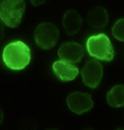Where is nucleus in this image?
I'll use <instances>...</instances> for the list:
<instances>
[{"label":"nucleus","instance_id":"11","mask_svg":"<svg viewBox=\"0 0 124 130\" xmlns=\"http://www.w3.org/2000/svg\"><path fill=\"white\" fill-rule=\"evenodd\" d=\"M106 101L108 105L113 108L124 106V85L114 86L106 94Z\"/></svg>","mask_w":124,"mask_h":130},{"label":"nucleus","instance_id":"13","mask_svg":"<svg viewBox=\"0 0 124 130\" xmlns=\"http://www.w3.org/2000/svg\"><path fill=\"white\" fill-rule=\"evenodd\" d=\"M37 124L32 119H25L20 122L19 130H37Z\"/></svg>","mask_w":124,"mask_h":130},{"label":"nucleus","instance_id":"14","mask_svg":"<svg viewBox=\"0 0 124 130\" xmlns=\"http://www.w3.org/2000/svg\"><path fill=\"white\" fill-rule=\"evenodd\" d=\"M3 22L0 19V40H2L4 37V26Z\"/></svg>","mask_w":124,"mask_h":130},{"label":"nucleus","instance_id":"1","mask_svg":"<svg viewBox=\"0 0 124 130\" xmlns=\"http://www.w3.org/2000/svg\"><path fill=\"white\" fill-rule=\"evenodd\" d=\"M31 52L23 41L17 40L6 46L3 52V60L6 66L13 71L24 69L29 63Z\"/></svg>","mask_w":124,"mask_h":130},{"label":"nucleus","instance_id":"17","mask_svg":"<svg viewBox=\"0 0 124 130\" xmlns=\"http://www.w3.org/2000/svg\"><path fill=\"white\" fill-rule=\"evenodd\" d=\"M46 130H59L57 128H48V129H46Z\"/></svg>","mask_w":124,"mask_h":130},{"label":"nucleus","instance_id":"18","mask_svg":"<svg viewBox=\"0 0 124 130\" xmlns=\"http://www.w3.org/2000/svg\"><path fill=\"white\" fill-rule=\"evenodd\" d=\"M115 130H124V128H116V129H115Z\"/></svg>","mask_w":124,"mask_h":130},{"label":"nucleus","instance_id":"9","mask_svg":"<svg viewBox=\"0 0 124 130\" xmlns=\"http://www.w3.org/2000/svg\"><path fill=\"white\" fill-rule=\"evenodd\" d=\"M83 20L80 15L74 9L68 10L64 15L63 26L65 32L69 36L76 34L81 29Z\"/></svg>","mask_w":124,"mask_h":130},{"label":"nucleus","instance_id":"3","mask_svg":"<svg viewBox=\"0 0 124 130\" xmlns=\"http://www.w3.org/2000/svg\"><path fill=\"white\" fill-rule=\"evenodd\" d=\"M25 8V0H4L0 5V19L9 27H17L21 23Z\"/></svg>","mask_w":124,"mask_h":130},{"label":"nucleus","instance_id":"10","mask_svg":"<svg viewBox=\"0 0 124 130\" xmlns=\"http://www.w3.org/2000/svg\"><path fill=\"white\" fill-rule=\"evenodd\" d=\"M87 20L90 26L95 28H103L108 22V15L103 7L97 6L88 12Z\"/></svg>","mask_w":124,"mask_h":130},{"label":"nucleus","instance_id":"16","mask_svg":"<svg viewBox=\"0 0 124 130\" xmlns=\"http://www.w3.org/2000/svg\"><path fill=\"white\" fill-rule=\"evenodd\" d=\"M3 122V111L2 110V108H0V125Z\"/></svg>","mask_w":124,"mask_h":130},{"label":"nucleus","instance_id":"15","mask_svg":"<svg viewBox=\"0 0 124 130\" xmlns=\"http://www.w3.org/2000/svg\"><path fill=\"white\" fill-rule=\"evenodd\" d=\"M29 1L31 2L32 5H34L35 6H38L43 4L46 0H29Z\"/></svg>","mask_w":124,"mask_h":130},{"label":"nucleus","instance_id":"7","mask_svg":"<svg viewBox=\"0 0 124 130\" xmlns=\"http://www.w3.org/2000/svg\"><path fill=\"white\" fill-rule=\"evenodd\" d=\"M60 60L71 63L79 62L84 56L82 46L75 42H68L62 45L58 50Z\"/></svg>","mask_w":124,"mask_h":130},{"label":"nucleus","instance_id":"4","mask_svg":"<svg viewBox=\"0 0 124 130\" xmlns=\"http://www.w3.org/2000/svg\"><path fill=\"white\" fill-rule=\"evenodd\" d=\"M59 38V30L51 23H42L38 25L34 32L37 45L43 50H50L57 43Z\"/></svg>","mask_w":124,"mask_h":130},{"label":"nucleus","instance_id":"2","mask_svg":"<svg viewBox=\"0 0 124 130\" xmlns=\"http://www.w3.org/2000/svg\"><path fill=\"white\" fill-rule=\"evenodd\" d=\"M90 56L98 60L111 61L114 57V51L110 40L104 34L90 37L86 43Z\"/></svg>","mask_w":124,"mask_h":130},{"label":"nucleus","instance_id":"6","mask_svg":"<svg viewBox=\"0 0 124 130\" xmlns=\"http://www.w3.org/2000/svg\"><path fill=\"white\" fill-rule=\"evenodd\" d=\"M67 104L69 109L78 115H82L93 108L91 94L81 91L70 94L67 98Z\"/></svg>","mask_w":124,"mask_h":130},{"label":"nucleus","instance_id":"12","mask_svg":"<svg viewBox=\"0 0 124 130\" xmlns=\"http://www.w3.org/2000/svg\"><path fill=\"white\" fill-rule=\"evenodd\" d=\"M113 35L116 39L124 41V19L119 20L113 26Z\"/></svg>","mask_w":124,"mask_h":130},{"label":"nucleus","instance_id":"5","mask_svg":"<svg viewBox=\"0 0 124 130\" xmlns=\"http://www.w3.org/2000/svg\"><path fill=\"white\" fill-rule=\"evenodd\" d=\"M81 74L83 82L86 86L91 88H96L102 77V66L97 60H90L86 62Z\"/></svg>","mask_w":124,"mask_h":130},{"label":"nucleus","instance_id":"8","mask_svg":"<svg viewBox=\"0 0 124 130\" xmlns=\"http://www.w3.org/2000/svg\"><path fill=\"white\" fill-rule=\"evenodd\" d=\"M53 71L56 76L63 81H70L79 74V69L71 63L65 60H57L53 64Z\"/></svg>","mask_w":124,"mask_h":130}]
</instances>
